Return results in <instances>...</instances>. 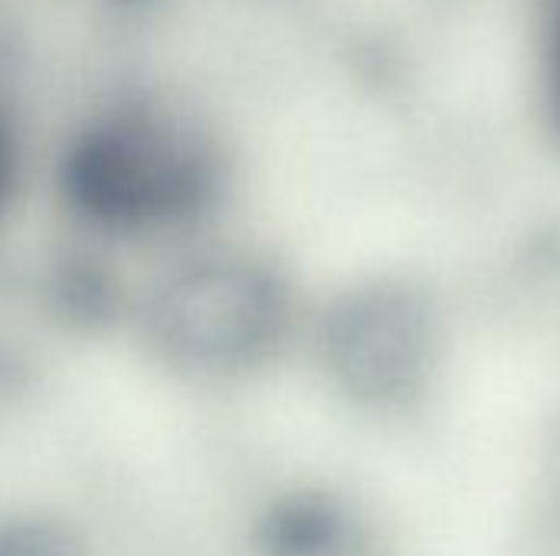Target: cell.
Returning a JSON list of instances; mask_svg holds the SVG:
<instances>
[{
	"label": "cell",
	"mask_w": 560,
	"mask_h": 556,
	"mask_svg": "<svg viewBox=\"0 0 560 556\" xmlns=\"http://www.w3.org/2000/svg\"><path fill=\"white\" fill-rule=\"evenodd\" d=\"M236 184L223 118L158 79H125L89 95L46 154V187L66 233L148 265L230 229Z\"/></svg>",
	"instance_id": "1"
},
{
	"label": "cell",
	"mask_w": 560,
	"mask_h": 556,
	"mask_svg": "<svg viewBox=\"0 0 560 556\" xmlns=\"http://www.w3.org/2000/svg\"><path fill=\"white\" fill-rule=\"evenodd\" d=\"M276 305L272 269L220 229L151 262L128 318L141 324L154 351L180 364L223 367L266 334Z\"/></svg>",
	"instance_id": "2"
},
{
	"label": "cell",
	"mask_w": 560,
	"mask_h": 556,
	"mask_svg": "<svg viewBox=\"0 0 560 556\" xmlns=\"http://www.w3.org/2000/svg\"><path fill=\"white\" fill-rule=\"evenodd\" d=\"M30 180V144L20 111L0 92V233L16 213Z\"/></svg>",
	"instance_id": "3"
}]
</instances>
